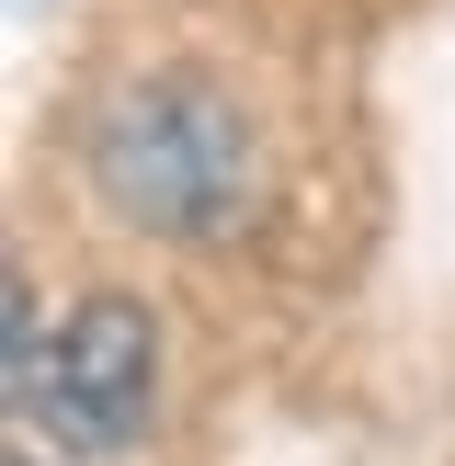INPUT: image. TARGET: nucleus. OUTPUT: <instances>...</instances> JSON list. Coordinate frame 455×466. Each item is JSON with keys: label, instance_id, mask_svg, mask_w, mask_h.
Segmentation results:
<instances>
[{"label": "nucleus", "instance_id": "f257e3e1", "mask_svg": "<svg viewBox=\"0 0 455 466\" xmlns=\"http://www.w3.org/2000/svg\"><path fill=\"white\" fill-rule=\"evenodd\" d=\"M91 182H103L114 217L171 228V239H228L250 217V126L217 80L194 68H159L126 80L91 126Z\"/></svg>", "mask_w": 455, "mask_h": 466}, {"label": "nucleus", "instance_id": "f03ea898", "mask_svg": "<svg viewBox=\"0 0 455 466\" xmlns=\"http://www.w3.org/2000/svg\"><path fill=\"white\" fill-rule=\"evenodd\" d=\"M23 410H46L68 455H136L159 421V319L136 296H80L46 341V376Z\"/></svg>", "mask_w": 455, "mask_h": 466}, {"label": "nucleus", "instance_id": "7ed1b4c3", "mask_svg": "<svg viewBox=\"0 0 455 466\" xmlns=\"http://www.w3.org/2000/svg\"><path fill=\"white\" fill-rule=\"evenodd\" d=\"M12 466H35V455H12Z\"/></svg>", "mask_w": 455, "mask_h": 466}]
</instances>
